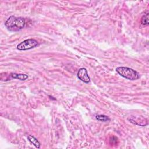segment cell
Returning a JSON list of instances; mask_svg holds the SVG:
<instances>
[{"label": "cell", "instance_id": "6", "mask_svg": "<svg viewBox=\"0 0 149 149\" xmlns=\"http://www.w3.org/2000/svg\"><path fill=\"white\" fill-rule=\"evenodd\" d=\"M10 76L13 79H17L20 80H25L28 78V75L26 74H23V73H12L10 74Z\"/></svg>", "mask_w": 149, "mask_h": 149}, {"label": "cell", "instance_id": "1", "mask_svg": "<svg viewBox=\"0 0 149 149\" xmlns=\"http://www.w3.org/2000/svg\"><path fill=\"white\" fill-rule=\"evenodd\" d=\"M26 24L25 19L22 17L10 16L5 22V26L8 30L12 31H18L24 28Z\"/></svg>", "mask_w": 149, "mask_h": 149}, {"label": "cell", "instance_id": "2", "mask_svg": "<svg viewBox=\"0 0 149 149\" xmlns=\"http://www.w3.org/2000/svg\"><path fill=\"white\" fill-rule=\"evenodd\" d=\"M116 71L123 77L130 80H135L139 78V74L135 70L127 67H118Z\"/></svg>", "mask_w": 149, "mask_h": 149}, {"label": "cell", "instance_id": "5", "mask_svg": "<svg viewBox=\"0 0 149 149\" xmlns=\"http://www.w3.org/2000/svg\"><path fill=\"white\" fill-rule=\"evenodd\" d=\"M77 77L84 83H88L90 81V77L88 74L87 70H86V68H81L79 69V70L77 72Z\"/></svg>", "mask_w": 149, "mask_h": 149}, {"label": "cell", "instance_id": "4", "mask_svg": "<svg viewBox=\"0 0 149 149\" xmlns=\"http://www.w3.org/2000/svg\"><path fill=\"white\" fill-rule=\"evenodd\" d=\"M127 119L132 123L135 124V125H137L141 126H145L146 125H147L148 124L147 122V120L141 116H130L129 118H127Z\"/></svg>", "mask_w": 149, "mask_h": 149}, {"label": "cell", "instance_id": "3", "mask_svg": "<svg viewBox=\"0 0 149 149\" xmlns=\"http://www.w3.org/2000/svg\"><path fill=\"white\" fill-rule=\"evenodd\" d=\"M38 45V42L35 39L30 38L24 40L17 45V49L20 51H24L32 49Z\"/></svg>", "mask_w": 149, "mask_h": 149}, {"label": "cell", "instance_id": "7", "mask_svg": "<svg viewBox=\"0 0 149 149\" xmlns=\"http://www.w3.org/2000/svg\"><path fill=\"white\" fill-rule=\"evenodd\" d=\"M27 139L32 144H33L36 148H40V143L38 141V140L36 138L34 137V136H31V135H29L28 137H27Z\"/></svg>", "mask_w": 149, "mask_h": 149}, {"label": "cell", "instance_id": "8", "mask_svg": "<svg viewBox=\"0 0 149 149\" xmlns=\"http://www.w3.org/2000/svg\"><path fill=\"white\" fill-rule=\"evenodd\" d=\"M141 23L143 26H148V12H147L146 14H144L141 19Z\"/></svg>", "mask_w": 149, "mask_h": 149}, {"label": "cell", "instance_id": "9", "mask_svg": "<svg viewBox=\"0 0 149 149\" xmlns=\"http://www.w3.org/2000/svg\"><path fill=\"white\" fill-rule=\"evenodd\" d=\"M95 118L98 120H100L101 122H107L110 120V119L109 118V117L104 115H96Z\"/></svg>", "mask_w": 149, "mask_h": 149}]
</instances>
